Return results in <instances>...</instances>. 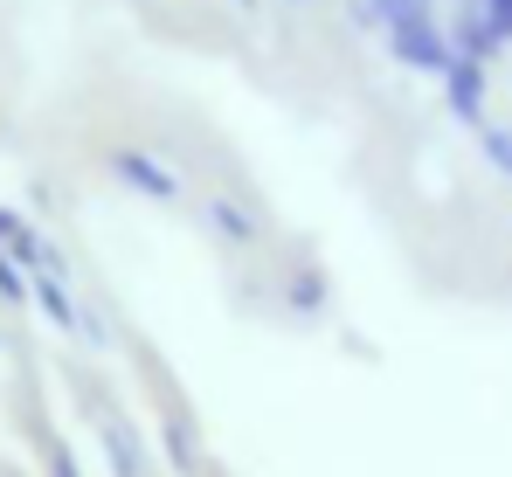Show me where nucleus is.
<instances>
[{"label":"nucleus","instance_id":"ddd939ff","mask_svg":"<svg viewBox=\"0 0 512 477\" xmlns=\"http://www.w3.org/2000/svg\"><path fill=\"white\" fill-rule=\"evenodd\" d=\"M236 7H256V0H236Z\"/></svg>","mask_w":512,"mask_h":477},{"label":"nucleus","instance_id":"0eeeda50","mask_svg":"<svg viewBox=\"0 0 512 477\" xmlns=\"http://www.w3.org/2000/svg\"><path fill=\"white\" fill-rule=\"evenodd\" d=\"M326 298H333V284H326V270H312V263L284 284V305H291V312H326Z\"/></svg>","mask_w":512,"mask_h":477},{"label":"nucleus","instance_id":"9b49d317","mask_svg":"<svg viewBox=\"0 0 512 477\" xmlns=\"http://www.w3.org/2000/svg\"><path fill=\"white\" fill-rule=\"evenodd\" d=\"M485 21H492V35L512 49V0H485Z\"/></svg>","mask_w":512,"mask_h":477},{"label":"nucleus","instance_id":"f03ea898","mask_svg":"<svg viewBox=\"0 0 512 477\" xmlns=\"http://www.w3.org/2000/svg\"><path fill=\"white\" fill-rule=\"evenodd\" d=\"M443 28H450V49L471 56V63H485V70L506 56V42H499L492 21H485V0H450V21H443Z\"/></svg>","mask_w":512,"mask_h":477},{"label":"nucleus","instance_id":"9d476101","mask_svg":"<svg viewBox=\"0 0 512 477\" xmlns=\"http://www.w3.org/2000/svg\"><path fill=\"white\" fill-rule=\"evenodd\" d=\"M485 159L512 180V125H485Z\"/></svg>","mask_w":512,"mask_h":477},{"label":"nucleus","instance_id":"1a4fd4ad","mask_svg":"<svg viewBox=\"0 0 512 477\" xmlns=\"http://www.w3.org/2000/svg\"><path fill=\"white\" fill-rule=\"evenodd\" d=\"M21 298H28V270L0 249V305H21Z\"/></svg>","mask_w":512,"mask_h":477},{"label":"nucleus","instance_id":"6e6552de","mask_svg":"<svg viewBox=\"0 0 512 477\" xmlns=\"http://www.w3.org/2000/svg\"><path fill=\"white\" fill-rule=\"evenodd\" d=\"M104 450H111V464H118V477H146V450L132 443V429H104Z\"/></svg>","mask_w":512,"mask_h":477},{"label":"nucleus","instance_id":"39448f33","mask_svg":"<svg viewBox=\"0 0 512 477\" xmlns=\"http://www.w3.org/2000/svg\"><path fill=\"white\" fill-rule=\"evenodd\" d=\"M0 249H7V256H14V263H21L28 277H35V270H56V249L35 236V229H28V222H21L14 208H0Z\"/></svg>","mask_w":512,"mask_h":477},{"label":"nucleus","instance_id":"20e7f679","mask_svg":"<svg viewBox=\"0 0 512 477\" xmlns=\"http://www.w3.org/2000/svg\"><path fill=\"white\" fill-rule=\"evenodd\" d=\"M443 104H450L457 125H485V63L457 56V63L443 70Z\"/></svg>","mask_w":512,"mask_h":477},{"label":"nucleus","instance_id":"f257e3e1","mask_svg":"<svg viewBox=\"0 0 512 477\" xmlns=\"http://www.w3.org/2000/svg\"><path fill=\"white\" fill-rule=\"evenodd\" d=\"M388 56L402 63V70H416V77H443L450 63H457V49H450V28L436 21V7L429 0H416V7H402L388 28Z\"/></svg>","mask_w":512,"mask_h":477},{"label":"nucleus","instance_id":"7ed1b4c3","mask_svg":"<svg viewBox=\"0 0 512 477\" xmlns=\"http://www.w3.org/2000/svg\"><path fill=\"white\" fill-rule=\"evenodd\" d=\"M111 173H118L132 194H146V201H180V173L160 166L153 153H139V146H118V153H111Z\"/></svg>","mask_w":512,"mask_h":477},{"label":"nucleus","instance_id":"423d86ee","mask_svg":"<svg viewBox=\"0 0 512 477\" xmlns=\"http://www.w3.org/2000/svg\"><path fill=\"white\" fill-rule=\"evenodd\" d=\"M208 229H215L222 242H236V249H250V242L263 236V222H256L243 201H229V194H222V201H208Z\"/></svg>","mask_w":512,"mask_h":477},{"label":"nucleus","instance_id":"4468645a","mask_svg":"<svg viewBox=\"0 0 512 477\" xmlns=\"http://www.w3.org/2000/svg\"><path fill=\"white\" fill-rule=\"evenodd\" d=\"M291 7H305V0H291Z\"/></svg>","mask_w":512,"mask_h":477},{"label":"nucleus","instance_id":"f8f14e48","mask_svg":"<svg viewBox=\"0 0 512 477\" xmlns=\"http://www.w3.org/2000/svg\"><path fill=\"white\" fill-rule=\"evenodd\" d=\"M167 450H173V464H194V436L180 422H167Z\"/></svg>","mask_w":512,"mask_h":477}]
</instances>
